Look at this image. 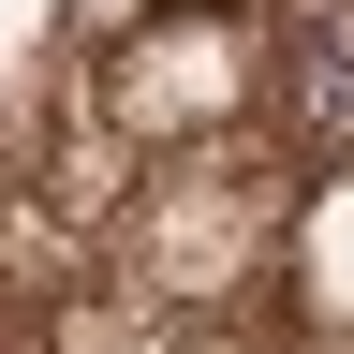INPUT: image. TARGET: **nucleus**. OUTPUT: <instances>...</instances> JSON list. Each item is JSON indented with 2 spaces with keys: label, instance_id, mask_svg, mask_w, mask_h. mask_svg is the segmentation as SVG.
Returning a JSON list of instances; mask_svg holds the SVG:
<instances>
[{
  "label": "nucleus",
  "instance_id": "1",
  "mask_svg": "<svg viewBox=\"0 0 354 354\" xmlns=\"http://www.w3.org/2000/svg\"><path fill=\"white\" fill-rule=\"evenodd\" d=\"M266 118L310 162H354V0H295L266 30Z\"/></svg>",
  "mask_w": 354,
  "mask_h": 354
},
{
  "label": "nucleus",
  "instance_id": "2",
  "mask_svg": "<svg viewBox=\"0 0 354 354\" xmlns=\"http://www.w3.org/2000/svg\"><path fill=\"white\" fill-rule=\"evenodd\" d=\"M236 88H251V74H236V44H221V30H162L148 59L118 74V104H133V133H177V118H221Z\"/></svg>",
  "mask_w": 354,
  "mask_h": 354
}]
</instances>
